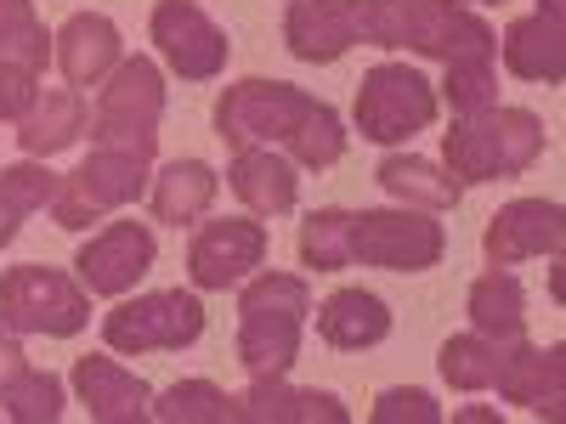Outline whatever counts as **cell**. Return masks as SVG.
I'll list each match as a JSON object with an SVG mask.
<instances>
[{
	"label": "cell",
	"instance_id": "obj_1",
	"mask_svg": "<svg viewBox=\"0 0 566 424\" xmlns=\"http://www.w3.org/2000/svg\"><path fill=\"white\" fill-rule=\"evenodd\" d=\"M216 130L227 148H283L306 170H328L346 153V125L335 103L312 97L290 80H239L221 91Z\"/></svg>",
	"mask_w": 566,
	"mask_h": 424
},
{
	"label": "cell",
	"instance_id": "obj_20",
	"mask_svg": "<svg viewBox=\"0 0 566 424\" xmlns=\"http://www.w3.org/2000/svg\"><path fill=\"white\" fill-rule=\"evenodd\" d=\"M391 306L374 289H335L317 306V340L335 351H374L380 340H391Z\"/></svg>",
	"mask_w": 566,
	"mask_h": 424
},
{
	"label": "cell",
	"instance_id": "obj_18",
	"mask_svg": "<svg viewBox=\"0 0 566 424\" xmlns=\"http://www.w3.org/2000/svg\"><path fill=\"white\" fill-rule=\"evenodd\" d=\"M52 57H57V68H63V80L74 85V91H97L114 68H119V29H114V18H103V12H74L63 29H57V40H52Z\"/></svg>",
	"mask_w": 566,
	"mask_h": 424
},
{
	"label": "cell",
	"instance_id": "obj_22",
	"mask_svg": "<svg viewBox=\"0 0 566 424\" xmlns=\"http://www.w3.org/2000/svg\"><path fill=\"white\" fill-rule=\"evenodd\" d=\"M504 68L515 80H533V85H560L566 80V23L549 12L533 18H515L504 29Z\"/></svg>",
	"mask_w": 566,
	"mask_h": 424
},
{
	"label": "cell",
	"instance_id": "obj_17",
	"mask_svg": "<svg viewBox=\"0 0 566 424\" xmlns=\"http://www.w3.org/2000/svg\"><path fill=\"white\" fill-rule=\"evenodd\" d=\"M74 391L97 424H142L154 418V385L130 373L114 357H80L74 362Z\"/></svg>",
	"mask_w": 566,
	"mask_h": 424
},
{
	"label": "cell",
	"instance_id": "obj_28",
	"mask_svg": "<svg viewBox=\"0 0 566 424\" xmlns=\"http://www.w3.org/2000/svg\"><path fill=\"white\" fill-rule=\"evenodd\" d=\"M154 418H165V424H244L239 396H227L210 380H181L165 396H154Z\"/></svg>",
	"mask_w": 566,
	"mask_h": 424
},
{
	"label": "cell",
	"instance_id": "obj_11",
	"mask_svg": "<svg viewBox=\"0 0 566 424\" xmlns=\"http://www.w3.org/2000/svg\"><path fill=\"white\" fill-rule=\"evenodd\" d=\"M148 34H154V45L165 52L170 74L193 80V85H199V80H216V74L227 68V57H232L227 29H221L205 7H193V0H159Z\"/></svg>",
	"mask_w": 566,
	"mask_h": 424
},
{
	"label": "cell",
	"instance_id": "obj_35",
	"mask_svg": "<svg viewBox=\"0 0 566 424\" xmlns=\"http://www.w3.org/2000/svg\"><path fill=\"white\" fill-rule=\"evenodd\" d=\"M34 103H40V74L18 68V63H0V125H18Z\"/></svg>",
	"mask_w": 566,
	"mask_h": 424
},
{
	"label": "cell",
	"instance_id": "obj_19",
	"mask_svg": "<svg viewBox=\"0 0 566 424\" xmlns=\"http://www.w3.org/2000/svg\"><path fill=\"white\" fill-rule=\"evenodd\" d=\"M239 418H250V424H346L352 407L335 391H301L283 373H261L239 396Z\"/></svg>",
	"mask_w": 566,
	"mask_h": 424
},
{
	"label": "cell",
	"instance_id": "obj_30",
	"mask_svg": "<svg viewBox=\"0 0 566 424\" xmlns=\"http://www.w3.org/2000/svg\"><path fill=\"white\" fill-rule=\"evenodd\" d=\"M437 368L453 391H493V373H499V340L488 335H453L442 351H437Z\"/></svg>",
	"mask_w": 566,
	"mask_h": 424
},
{
	"label": "cell",
	"instance_id": "obj_2",
	"mask_svg": "<svg viewBox=\"0 0 566 424\" xmlns=\"http://www.w3.org/2000/svg\"><path fill=\"white\" fill-rule=\"evenodd\" d=\"M363 40L437 63L499 52V34L488 29V18H476L459 0H363Z\"/></svg>",
	"mask_w": 566,
	"mask_h": 424
},
{
	"label": "cell",
	"instance_id": "obj_6",
	"mask_svg": "<svg viewBox=\"0 0 566 424\" xmlns=\"http://www.w3.org/2000/svg\"><path fill=\"white\" fill-rule=\"evenodd\" d=\"M91 322V289L57 266H12L0 272V328L7 335H52L74 340Z\"/></svg>",
	"mask_w": 566,
	"mask_h": 424
},
{
	"label": "cell",
	"instance_id": "obj_9",
	"mask_svg": "<svg viewBox=\"0 0 566 424\" xmlns=\"http://www.w3.org/2000/svg\"><path fill=\"white\" fill-rule=\"evenodd\" d=\"M448 255V232L424 210H352V266H386V272H431Z\"/></svg>",
	"mask_w": 566,
	"mask_h": 424
},
{
	"label": "cell",
	"instance_id": "obj_13",
	"mask_svg": "<svg viewBox=\"0 0 566 424\" xmlns=\"http://www.w3.org/2000/svg\"><path fill=\"white\" fill-rule=\"evenodd\" d=\"M159 261V239H154V226H142V221H114L103 226L91 244H80L74 255V272L91 295H130L142 277L154 272Z\"/></svg>",
	"mask_w": 566,
	"mask_h": 424
},
{
	"label": "cell",
	"instance_id": "obj_10",
	"mask_svg": "<svg viewBox=\"0 0 566 424\" xmlns=\"http://www.w3.org/2000/svg\"><path fill=\"white\" fill-rule=\"evenodd\" d=\"M148 165L142 153H119V148H91V159L57 181V199H52V215L63 232H80L91 221H103L108 210L142 199V187H148Z\"/></svg>",
	"mask_w": 566,
	"mask_h": 424
},
{
	"label": "cell",
	"instance_id": "obj_4",
	"mask_svg": "<svg viewBox=\"0 0 566 424\" xmlns=\"http://www.w3.org/2000/svg\"><path fill=\"white\" fill-rule=\"evenodd\" d=\"M312 317V283L295 272H261L239 295V362L250 380L290 373Z\"/></svg>",
	"mask_w": 566,
	"mask_h": 424
},
{
	"label": "cell",
	"instance_id": "obj_26",
	"mask_svg": "<svg viewBox=\"0 0 566 424\" xmlns=\"http://www.w3.org/2000/svg\"><path fill=\"white\" fill-rule=\"evenodd\" d=\"M374 181H380L397 204H408V210H431V215L459 210V199H464V187H459L442 165L419 159V153H391V159H380Z\"/></svg>",
	"mask_w": 566,
	"mask_h": 424
},
{
	"label": "cell",
	"instance_id": "obj_15",
	"mask_svg": "<svg viewBox=\"0 0 566 424\" xmlns=\"http://www.w3.org/2000/svg\"><path fill=\"white\" fill-rule=\"evenodd\" d=\"M493 385L510 407H527L533 418H560V407H566V346L538 351V346H527V335L504 340Z\"/></svg>",
	"mask_w": 566,
	"mask_h": 424
},
{
	"label": "cell",
	"instance_id": "obj_24",
	"mask_svg": "<svg viewBox=\"0 0 566 424\" xmlns=\"http://www.w3.org/2000/svg\"><path fill=\"white\" fill-rule=\"evenodd\" d=\"M85 125H91V103L80 91H40V103L18 119V148L29 159H52V153L74 148Z\"/></svg>",
	"mask_w": 566,
	"mask_h": 424
},
{
	"label": "cell",
	"instance_id": "obj_21",
	"mask_svg": "<svg viewBox=\"0 0 566 424\" xmlns=\"http://www.w3.org/2000/svg\"><path fill=\"white\" fill-rule=\"evenodd\" d=\"M227 187H232V193H239L255 215H290V210L301 204L295 165L283 159L277 148H232Z\"/></svg>",
	"mask_w": 566,
	"mask_h": 424
},
{
	"label": "cell",
	"instance_id": "obj_7",
	"mask_svg": "<svg viewBox=\"0 0 566 424\" xmlns=\"http://www.w3.org/2000/svg\"><path fill=\"white\" fill-rule=\"evenodd\" d=\"M437 85L424 80L408 63H374L357 85V130L363 141H380V148H397V141L419 136L437 125Z\"/></svg>",
	"mask_w": 566,
	"mask_h": 424
},
{
	"label": "cell",
	"instance_id": "obj_3",
	"mask_svg": "<svg viewBox=\"0 0 566 424\" xmlns=\"http://www.w3.org/2000/svg\"><path fill=\"white\" fill-rule=\"evenodd\" d=\"M544 148H549V130L533 108H488V114L453 119V130L442 136V159L459 187L510 181V176L533 170Z\"/></svg>",
	"mask_w": 566,
	"mask_h": 424
},
{
	"label": "cell",
	"instance_id": "obj_37",
	"mask_svg": "<svg viewBox=\"0 0 566 424\" xmlns=\"http://www.w3.org/2000/svg\"><path fill=\"white\" fill-rule=\"evenodd\" d=\"M538 12H549V18H566V0H538Z\"/></svg>",
	"mask_w": 566,
	"mask_h": 424
},
{
	"label": "cell",
	"instance_id": "obj_5",
	"mask_svg": "<svg viewBox=\"0 0 566 424\" xmlns=\"http://www.w3.org/2000/svg\"><path fill=\"white\" fill-rule=\"evenodd\" d=\"M159 119H165V74L154 57H119V68L97 85V108H91L85 136L97 148L119 153H159Z\"/></svg>",
	"mask_w": 566,
	"mask_h": 424
},
{
	"label": "cell",
	"instance_id": "obj_32",
	"mask_svg": "<svg viewBox=\"0 0 566 424\" xmlns=\"http://www.w3.org/2000/svg\"><path fill=\"white\" fill-rule=\"evenodd\" d=\"M0 407L18 424H57L63 418V380L45 368H23L18 380L0 391Z\"/></svg>",
	"mask_w": 566,
	"mask_h": 424
},
{
	"label": "cell",
	"instance_id": "obj_27",
	"mask_svg": "<svg viewBox=\"0 0 566 424\" xmlns=\"http://www.w3.org/2000/svg\"><path fill=\"white\" fill-rule=\"evenodd\" d=\"M57 181H63V176H52V170L34 165V159L0 170V250L18 239V226H23L34 210H45V204L57 199Z\"/></svg>",
	"mask_w": 566,
	"mask_h": 424
},
{
	"label": "cell",
	"instance_id": "obj_31",
	"mask_svg": "<svg viewBox=\"0 0 566 424\" xmlns=\"http://www.w3.org/2000/svg\"><path fill=\"white\" fill-rule=\"evenodd\" d=\"M45 57H52V40H45V23L34 18V0H0V63L40 74Z\"/></svg>",
	"mask_w": 566,
	"mask_h": 424
},
{
	"label": "cell",
	"instance_id": "obj_23",
	"mask_svg": "<svg viewBox=\"0 0 566 424\" xmlns=\"http://www.w3.org/2000/svg\"><path fill=\"white\" fill-rule=\"evenodd\" d=\"M221 193V176L205 165V159H170L159 176H154V193H148V210L159 226H193L210 215Z\"/></svg>",
	"mask_w": 566,
	"mask_h": 424
},
{
	"label": "cell",
	"instance_id": "obj_36",
	"mask_svg": "<svg viewBox=\"0 0 566 424\" xmlns=\"http://www.w3.org/2000/svg\"><path fill=\"white\" fill-rule=\"evenodd\" d=\"M29 368V357H23V346H18V335H7V328H0V391H7L18 373Z\"/></svg>",
	"mask_w": 566,
	"mask_h": 424
},
{
	"label": "cell",
	"instance_id": "obj_25",
	"mask_svg": "<svg viewBox=\"0 0 566 424\" xmlns=\"http://www.w3.org/2000/svg\"><path fill=\"white\" fill-rule=\"evenodd\" d=\"M464 317L476 335L488 340H522L527 335V289H522V277H515L510 266H493L488 277L470 283V295H464Z\"/></svg>",
	"mask_w": 566,
	"mask_h": 424
},
{
	"label": "cell",
	"instance_id": "obj_16",
	"mask_svg": "<svg viewBox=\"0 0 566 424\" xmlns=\"http://www.w3.org/2000/svg\"><path fill=\"white\" fill-rule=\"evenodd\" d=\"M363 40V0H290L283 45L301 63H340Z\"/></svg>",
	"mask_w": 566,
	"mask_h": 424
},
{
	"label": "cell",
	"instance_id": "obj_38",
	"mask_svg": "<svg viewBox=\"0 0 566 424\" xmlns=\"http://www.w3.org/2000/svg\"><path fill=\"white\" fill-rule=\"evenodd\" d=\"M482 7H499V0H482Z\"/></svg>",
	"mask_w": 566,
	"mask_h": 424
},
{
	"label": "cell",
	"instance_id": "obj_14",
	"mask_svg": "<svg viewBox=\"0 0 566 424\" xmlns=\"http://www.w3.org/2000/svg\"><path fill=\"white\" fill-rule=\"evenodd\" d=\"M560 250H566V215L555 199H510L482 232L488 266H522L538 255L555 261Z\"/></svg>",
	"mask_w": 566,
	"mask_h": 424
},
{
	"label": "cell",
	"instance_id": "obj_12",
	"mask_svg": "<svg viewBox=\"0 0 566 424\" xmlns=\"http://www.w3.org/2000/svg\"><path fill=\"white\" fill-rule=\"evenodd\" d=\"M266 261V226L255 215H221V221H205L187 244V277L193 289L216 295V289H232L244 272H261Z\"/></svg>",
	"mask_w": 566,
	"mask_h": 424
},
{
	"label": "cell",
	"instance_id": "obj_34",
	"mask_svg": "<svg viewBox=\"0 0 566 424\" xmlns=\"http://www.w3.org/2000/svg\"><path fill=\"white\" fill-rule=\"evenodd\" d=\"M402 418H413V424H442V407H437L431 391H413V385H391V391L374 396V424H402Z\"/></svg>",
	"mask_w": 566,
	"mask_h": 424
},
{
	"label": "cell",
	"instance_id": "obj_29",
	"mask_svg": "<svg viewBox=\"0 0 566 424\" xmlns=\"http://www.w3.org/2000/svg\"><path fill=\"white\" fill-rule=\"evenodd\" d=\"M301 261L312 272H346L352 266V210L340 204L312 210L301 221Z\"/></svg>",
	"mask_w": 566,
	"mask_h": 424
},
{
	"label": "cell",
	"instance_id": "obj_33",
	"mask_svg": "<svg viewBox=\"0 0 566 424\" xmlns=\"http://www.w3.org/2000/svg\"><path fill=\"white\" fill-rule=\"evenodd\" d=\"M437 97H448V103H453V119H470V114L499 108L493 57H459V63H448V80H442Z\"/></svg>",
	"mask_w": 566,
	"mask_h": 424
},
{
	"label": "cell",
	"instance_id": "obj_8",
	"mask_svg": "<svg viewBox=\"0 0 566 424\" xmlns=\"http://www.w3.org/2000/svg\"><path fill=\"white\" fill-rule=\"evenodd\" d=\"M205 335V306L187 289H159V295H136L103 317V346L142 357V351H187Z\"/></svg>",
	"mask_w": 566,
	"mask_h": 424
}]
</instances>
